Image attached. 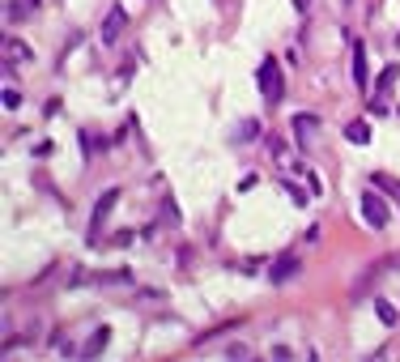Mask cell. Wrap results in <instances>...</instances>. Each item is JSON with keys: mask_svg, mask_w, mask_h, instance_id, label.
Wrapping results in <instances>:
<instances>
[{"mask_svg": "<svg viewBox=\"0 0 400 362\" xmlns=\"http://www.w3.org/2000/svg\"><path fill=\"white\" fill-rule=\"evenodd\" d=\"M256 86H260V94H264V103H281V94H286V77H281V64L272 60V56L260 60V77H256Z\"/></svg>", "mask_w": 400, "mask_h": 362, "instance_id": "obj_1", "label": "cell"}, {"mask_svg": "<svg viewBox=\"0 0 400 362\" xmlns=\"http://www.w3.org/2000/svg\"><path fill=\"white\" fill-rule=\"evenodd\" d=\"M358 209H362V217H366V226H374V230H383V226L392 222V209L379 201V188H366L362 197H358Z\"/></svg>", "mask_w": 400, "mask_h": 362, "instance_id": "obj_2", "label": "cell"}, {"mask_svg": "<svg viewBox=\"0 0 400 362\" xmlns=\"http://www.w3.org/2000/svg\"><path fill=\"white\" fill-rule=\"evenodd\" d=\"M119 205V188H107L103 197L94 201V213H90V239H98V230L107 226V217H111V209Z\"/></svg>", "mask_w": 400, "mask_h": 362, "instance_id": "obj_3", "label": "cell"}, {"mask_svg": "<svg viewBox=\"0 0 400 362\" xmlns=\"http://www.w3.org/2000/svg\"><path fill=\"white\" fill-rule=\"evenodd\" d=\"M319 115H294V137H298V150L311 154L315 150V137H319Z\"/></svg>", "mask_w": 400, "mask_h": 362, "instance_id": "obj_4", "label": "cell"}, {"mask_svg": "<svg viewBox=\"0 0 400 362\" xmlns=\"http://www.w3.org/2000/svg\"><path fill=\"white\" fill-rule=\"evenodd\" d=\"M298 273V256H277V260H272V269H268V285H286L290 277Z\"/></svg>", "mask_w": 400, "mask_h": 362, "instance_id": "obj_5", "label": "cell"}, {"mask_svg": "<svg viewBox=\"0 0 400 362\" xmlns=\"http://www.w3.org/2000/svg\"><path fill=\"white\" fill-rule=\"evenodd\" d=\"M123 26H128V13H123V9H111V13H107V21H103V43H107V47H115Z\"/></svg>", "mask_w": 400, "mask_h": 362, "instance_id": "obj_6", "label": "cell"}, {"mask_svg": "<svg viewBox=\"0 0 400 362\" xmlns=\"http://www.w3.org/2000/svg\"><path fill=\"white\" fill-rule=\"evenodd\" d=\"M349 72H354V86L358 90H370V77H366V47L354 43V64H349Z\"/></svg>", "mask_w": 400, "mask_h": 362, "instance_id": "obj_7", "label": "cell"}, {"mask_svg": "<svg viewBox=\"0 0 400 362\" xmlns=\"http://www.w3.org/2000/svg\"><path fill=\"white\" fill-rule=\"evenodd\" d=\"M107 341H111V328L103 324V328H94V336L86 341V350H81V354H86V358H98V354L107 350Z\"/></svg>", "mask_w": 400, "mask_h": 362, "instance_id": "obj_8", "label": "cell"}, {"mask_svg": "<svg viewBox=\"0 0 400 362\" xmlns=\"http://www.w3.org/2000/svg\"><path fill=\"white\" fill-rule=\"evenodd\" d=\"M345 141H349V145H370V124H362V119L345 124Z\"/></svg>", "mask_w": 400, "mask_h": 362, "instance_id": "obj_9", "label": "cell"}, {"mask_svg": "<svg viewBox=\"0 0 400 362\" xmlns=\"http://www.w3.org/2000/svg\"><path fill=\"white\" fill-rule=\"evenodd\" d=\"M374 311H379V320H383L388 328H396V324H400V311H396L388 299H379V303H374Z\"/></svg>", "mask_w": 400, "mask_h": 362, "instance_id": "obj_10", "label": "cell"}, {"mask_svg": "<svg viewBox=\"0 0 400 362\" xmlns=\"http://www.w3.org/2000/svg\"><path fill=\"white\" fill-rule=\"evenodd\" d=\"M264 128H260V119H247V124L234 132V145H243V141H252V137H260Z\"/></svg>", "mask_w": 400, "mask_h": 362, "instance_id": "obj_11", "label": "cell"}, {"mask_svg": "<svg viewBox=\"0 0 400 362\" xmlns=\"http://www.w3.org/2000/svg\"><path fill=\"white\" fill-rule=\"evenodd\" d=\"M396 77H400V68H396V64H388V68L379 72V94H388V90L396 86Z\"/></svg>", "mask_w": 400, "mask_h": 362, "instance_id": "obj_12", "label": "cell"}, {"mask_svg": "<svg viewBox=\"0 0 400 362\" xmlns=\"http://www.w3.org/2000/svg\"><path fill=\"white\" fill-rule=\"evenodd\" d=\"M370 179H374V188H379V192H392V197L400 201V183H396L392 175H370Z\"/></svg>", "mask_w": 400, "mask_h": 362, "instance_id": "obj_13", "label": "cell"}, {"mask_svg": "<svg viewBox=\"0 0 400 362\" xmlns=\"http://www.w3.org/2000/svg\"><path fill=\"white\" fill-rule=\"evenodd\" d=\"M162 222H166V226H179V209H174V201H170V197L162 201Z\"/></svg>", "mask_w": 400, "mask_h": 362, "instance_id": "obj_14", "label": "cell"}, {"mask_svg": "<svg viewBox=\"0 0 400 362\" xmlns=\"http://www.w3.org/2000/svg\"><path fill=\"white\" fill-rule=\"evenodd\" d=\"M221 354H226V358H234V362H243V358H252V350H247V345H226V350H221Z\"/></svg>", "mask_w": 400, "mask_h": 362, "instance_id": "obj_15", "label": "cell"}, {"mask_svg": "<svg viewBox=\"0 0 400 362\" xmlns=\"http://www.w3.org/2000/svg\"><path fill=\"white\" fill-rule=\"evenodd\" d=\"M5 107H9V111L21 107V94H17V90H5Z\"/></svg>", "mask_w": 400, "mask_h": 362, "instance_id": "obj_16", "label": "cell"}, {"mask_svg": "<svg viewBox=\"0 0 400 362\" xmlns=\"http://www.w3.org/2000/svg\"><path fill=\"white\" fill-rule=\"evenodd\" d=\"M286 192H290V197H294V201H298V205H307V192H303V188H294V183H290V179H286Z\"/></svg>", "mask_w": 400, "mask_h": 362, "instance_id": "obj_17", "label": "cell"}, {"mask_svg": "<svg viewBox=\"0 0 400 362\" xmlns=\"http://www.w3.org/2000/svg\"><path fill=\"white\" fill-rule=\"evenodd\" d=\"M272 358L286 362V358H294V350H290V345H272Z\"/></svg>", "mask_w": 400, "mask_h": 362, "instance_id": "obj_18", "label": "cell"}]
</instances>
